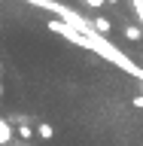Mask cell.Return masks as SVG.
Wrapping results in <instances>:
<instances>
[{
  "label": "cell",
  "mask_w": 143,
  "mask_h": 146,
  "mask_svg": "<svg viewBox=\"0 0 143 146\" xmlns=\"http://www.w3.org/2000/svg\"><path fill=\"white\" fill-rule=\"evenodd\" d=\"M94 31H98V34H104V36H107L110 31H113V25H110L107 18H94Z\"/></svg>",
  "instance_id": "4"
},
{
  "label": "cell",
  "mask_w": 143,
  "mask_h": 146,
  "mask_svg": "<svg viewBox=\"0 0 143 146\" xmlns=\"http://www.w3.org/2000/svg\"><path fill=\"white\" fill-rule=\"evenodd\" d=\"M37 134L43 137V140H52V137H55V128L49 125V122H40V125H37Z\"/></svg>",
  "instance_id": "3"
},
{
  "label": "cell",
  "mask_w": 143,
  "mask_h": 146,
  "mask_svg": "<svg viewBox=\"0 0 143 146\" xmlns=\"http://www.w3.org/2000/svg\"><path fill=\"white\" fill-rule=\"evenodd\" d=\"M0 98H3V85H0Z\"/></svg>",
  "instance_id": "10"
},
{
  "label": "cell",
  "mask_w": 143,
  "mask_h": 146,
  "mask_svg": "<svg viewBox=\"0 0 143 146\" xmlns=\"http://www.w3.org/2000/svg\"><path fill=\"white\" fill-rule=\"evenodd\" d=\"M82 3H88L91 9H100V6H104V3H107V0H82Z\"/></svg>",
  "instance_id": "8"
},
{
  "label": "cell",
  "mask_w": 143,
  "mask_h": 146,
  "mask_svg": "<svg viewBox=\"0 0 143 146\" xmlns=\"http://www.w3.org/2000/svg\"><path fill=\"white\" fill-rule=\"evenodd\" d=\"M134 104H137V107L143 110V98H140V94H137V98H134Z\"/></svg>",
  "instance_id": "9"
},
{
  "label": "cell",
  "mask_w": 143,
  "mask_h": 146,
  "mask_svg": "<svg viewBox=\"0 0 143 146\" xmlns=\"http://www.w3.org/2000/svg\"><path fill=\"white\" fill-rule=\"evenodd\" d=\"M46 27H49L52 34L64 36L67 43L82 46V49H91L94 55H100V58H104V61H110L113 67L131 73V76H137V79H143V67H137V64L131 61V58H128V55L122 52L116 43H110L104 34H98V31H91V34H79V31H76V27H70L64 18H49V21H46Z\"/></svg>",
  "instance_id": "1"
},
{
  "label": "cell",
  "mask_w": 143,
  "mask_h": 146,
  "mask_svg": "<svg viewBox=\"0 0 143 146\" xmlns=\"http://www.w3.org/2000/svg\"><path fill=\"white\" fill-rule=\"evenodd\" d=\"M131 6H134L137 18H140V27H143V0H131Z\"/></svg>",
  "instance_id": "6"
},
{
  "label": "cell",
  "mask_w": 143,
  "mask_h": 146,
  "mask_svg": "<svg viewBox=\"0 0 143 146\" xmlns=\"http://www.w3.org/2000/svg\"><path fill=\"white\" fill-rule=\"evenodd\" d=\"M18 134H21V137H25V140H27V137L34 134V131H31V125H25V122H21V125H18Z\"/></svg>",
  "instance_id": "7"
},
{
  "label": "cell",
  "mask_w": 143,
  "mask_h": 146,
  "mask_svg": "<svg viewBox=\"0 0 143 146\" xmlns=\"http://www.w3.org/2000/svg\"><path fill=\"white\" fill-rule=\"evenodd\" d=\"M140 34H143V27H134V25L125 27V36H128V40H140Z\"/></svg>",
  "instance_id": "5"
},
{
  "label": "cell",
  "mask_w": 143,
  "mask_h": 146,
  "mask_svg": "<svg viewBox=\"0 0 143 146\" xmlns=\"http://www.w3.org/2000/svg\"><path fill=\"white\" fill-rule=\"evenodd\" d=\"M107 3H116V0H107Z\"/></svg>",
  "instance_id": "11"
},
{
  "label": "cell",
  "mask_w": 143,
  "mask_h": 146,
  "mask_svg": "<svg viewBox=\"0 0 143 146\" xmlns=\"http://www.w3.org/2000/svg\"><path fill=\"white\" fill-rule=\"evenodd\" d=\"M9 143H12V128H9V122L0 119V146H9Z\"/></svg>",
  "instance_id": "2"
}]
</instances>
